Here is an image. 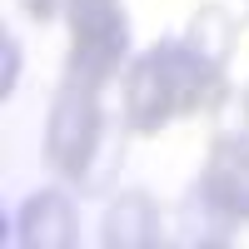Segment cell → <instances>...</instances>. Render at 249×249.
<instances>
[{
    "mask_svg": "<svg viewBox=\"0 0 249 249\" xmlns=\"http://www.w3.org/2000/svg\"><path fill=\"white\" fill-rule=\"evenodd\" d=\"M65 80L105 95L110 80L130 65V15L120 0H65Z\"/></svg>",
    "mask_w": 249,
    "mask_h": 249,
    "instance_id": "1",
    "label": "cell"
},
{
    "mask_svg": "<svg viewBox=\"0 0 249 249\" xmlns=\"http://www.w3.org/2000/svg\"><path fill=\"white\" fill-rule=\"evenodd\" d=\"M100 135H105V110H100V90L85 85H60L45 115V164L60 179H85Z\"/></svg>",
    "mask_w": 249,
    "mask_h": 249,
    "instance_id": "2",
    "label": "cell"
},
{
    "mask_svg": "<svg viewBox=\"0 0 249 249\" xmlns=\"http://www.w3.org/2000/svg\"><path fill=\"white\" fill-rule=\"evenodd\" d=\"M199 199L219 219L249 224V140L244 135H214L199 164Z\"/></svg>",
    "mask_w": 249,
    "mask_h": 249,
    "instance_id": "3",
    "label": "cell"
},
{
    "mask_svg": "<svg viewBox=\"0 0 249 249\" xmlns=\"http://www.w3.org/2000/svg\"><path fill=\"white\" fill-rule=\"evenodd\" d=\"M164 80H170L175 90V110L179 120H195V115H214L224 110V100H230V70H210L199 65V60L179 45V40H160V45H150Z\"/></svg>",
    "mask_w": 249,
    "mask_h": 249,
    "instance_id": "4",
    "label": "cell"
},
{
    "mask_svg": "<svg viewBox=\"0 0 249 249\" xmlns=\"http://www.w3.org/2000/svg\"><path fill=\"white\" fill-rule=\"evenodd\" d=\"M120 110H124L130 135H140V140H150V135H160L170 120H179L175 90H170V80H164L155 50H144L140 60L124 65V75H120Z\"/></svg>",
    "mask_w": 249,
    "mask_h": 249,
    "instance_id": "5",
    "label": "cell"
},
{
    "mask_svg": "<svg viewBox=\"0 0 249 249\" xmlns=\"http://www.w3.org/2000/svg\"><path fill=\"white\" fill-rule=\"evenodd\" d=\"M15 239L25 249H75L80 244V210L65 190H35L15 214Z\"/></svg>",
    "mask_w": 249,
    "mask_h": 249,
    "instance_id": "6",
    "label": "cell"
},
{
    "mask_svg": "<svg viewBox=\"0 0 249 249\" xmlns=\"http://www.w3.org/2000/svg\"><path fill=\"white\" fill-rule=\"evenodd\" d=\"M100 239L110 249H150L160 244V204L144 190H120L100 219Z\"/></svg>",
    "mask_w": 249,
    "mask_h": 249,
    "instance_id": "7",
    "label": "cell"
},
{
    "mask_svg": "<svg viewBox=\"0 0 249 249\" xmlns=\"http://www.w3.org/2000/svg\"><path fill=\"white\" fill-rule=\"evenodd\" d=\"M179 45L190 50L199 65H210V70H230L234 45H239V20H234V10H224L219 0H204V5L190 15V25H184Z\"/></svg>",
    "mask_w": 249,
    "mask_h": 249,
    "instance_id": "8",
    "label": "cell"
},
{
    "mask_svg": "<svg viewBox=\"0 0 249 249\" xmlns=\"http://www.w3.org/2000/svg\"><path fill=\"white\" fill-rule=\"evenodd\" d=\"M20 65H25L20 40H15V35H0V100L15 95V85H20Z\"/></svg>",
    "mask_w": 249,
    "mask_h": 249,
    "instance_id": "9",
    "label": "cell"
},
{
    "mask_svg": "<svg viewBox=\"0 0 249 249\" xmlns=\"http://www.w3.org/2000/svg\"><path fill=\"white\" fill-rule=\"evenodd\" d=\"M20 10H25L35 25H50V20L65 10V0H20Z\"/></svg>",
    "mask_w": 249,
    "mask_h": 249,
    "instance_id": "10",
    "label": "cell"
},
{
    "mask_svg": "<svg viewBox=\"0 0 249 249\" xmlns=\"http://www.w3.org/2000/svg\"><path fill=\"white\" fill-rule=\"evenodd\" d=\"M239 115H244V135H249V85L239 90Z\"/></svg>",
    "mask_w": 249,
    "mask_h": 249,
    "instance_id": "11",
    "label": "cell"
}]
</instances>
